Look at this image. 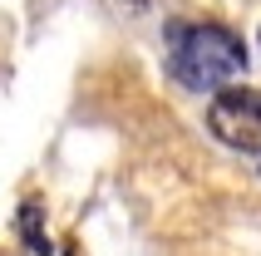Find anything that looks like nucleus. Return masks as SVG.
<instances>
[{
	"instance_id": "nucleus-1",
	"label": "nucleus",
	"mask_w": 261,
	"mask_h": 256,
	"mask_svg": "<svg viewBox=\"0 0 261 256\" xmlns=\"http://www.w3.org/2000/svg\"><path fill=\"white\" fill-rule=\"evenodd\" d=\"M168 64L188 89L217 94L247 74V44L227 25H177L168 40Z\"/></svg>"
},
{
	"instance_id": "nucleus-2",
	"label": "nucleus",
	"mask_w": 261,
	"mask_h": 256,
	"mask_svg": "<svg viewBox=\"0 0 261 256\" xmlns=\"http://www.w3.org/2000/svg\"><path fill=\"white\" fill-rule=\"evenodd\" d=\"M207 128L227 148L261 158V89H247V84L217 89L212 104H207Z\"/></svg>"
},
{
	"instance_id": "nucleus-3",
	"label": "nucleus",
	"mask_w": 261,
	"mask_h": 256,
	"mask_svg": "<svg viewBox=\"0 0 261 256\" xmlns=\"http://www.w3.org/2000/svg\"><path fill=\"white\" fill-rule=\"evenodd\" d=\"M15 222H20V242H25L30 251H35V256H49V232H44V207H40V202H25Z\"/></svg>"
},
{
	"instance_id": "nucleus-4",
	"label": "nucleus",
	"mask_w": 261,
	"mask_h": 256,
	"mask_svg": "<svg viewBox=\"0 0 261 256\" xmlns=\"http://www.w3.org/2000/svg\"><path fill=\"white\" fill-rule=\"evenodd\" d=\"M128 5H143V0H128Z\"/></svg>"
}]
</instances>
